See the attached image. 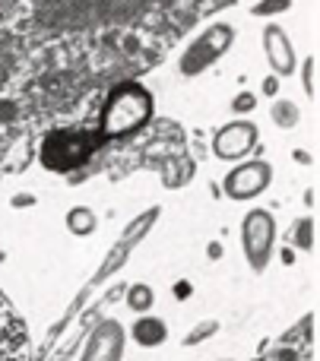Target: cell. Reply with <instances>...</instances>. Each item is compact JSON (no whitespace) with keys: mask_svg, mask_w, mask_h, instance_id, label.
<instances>
[{"mask_svg":"<svg viewBox=\"0 0 320 361\" xmlns=\"http://www.w3.org/2000/svg\"><path fill=\"white\" fill-rule=\"evenodd\" d=\"M152 114V99L143 86H121L118 92L108 99L105 111H101V133L105 137H124L130 130H140V127L149 121Z\"/></svg>","mask_w":320,"mask_h":361,"instance_id":"obj_2","label":"cell"},{"mask_svg":"<svg viewBox=\"0 0 320 361\" xmlns=\"http://www.w3.org/2000/svg\"><path fill=\"white\" fill-rule=\"evenodd\" d=\"M165 336V326L159 324V320H143V324L137 326V339L140 343H156V339Z\"/></svg>","mask_w":320,"mask_h":361,"instance_id":"obj_10","label":"cell"},{"mask_svg":"<svg viewBox=\"0 0 320 361\" xmlns=\"http://www.w3.org/2000/svg\"><path fill=\"white\" fill-rule=\"evenodd\" d=\"M289 4H292V0H264V4L254 6V13H260V16H270V13H276V10H289Z\"/></svg>","mask_w":320,"mask_h":361,"instance_id":"obj_13","label":"cell"},{"mask_svg":"<svg viewBox=\"0 0 320 361\" xmlns=\"http://www.w3.org/2000/svg\"><path fill=\"white\" fill-rule=\"evenodd\" d=\"M273 231L276 228H273L270 212H264V209L247 212V219H245V247H247V257H251L254 269L266 267L270 244H273Z\"/></svg>","mask_w":320,"mask_h":361,"instance_id":"obj_4","label":"cell"},{"mask_svg":"<svg viewBox=\"0 0 320 361\" xmlns=\"http://www.w3.org/2000/svg\"><path fill=\"white\" fill-rule=\"evenodd\" d=\"M273 118H276V124L279 127H295V121H298V108L292 105V102H279L276 108H273Z\"/></svg>","mask_w":320,"mask_h":361,"instance_id":"obj_11","label":"cell"},{"mask_svg":"<svg viewBox=\"0 0 320 361\" xmlns=\"http://www.w3.org/2000/svg\"><path fill=\"white\" fill-rule=\"evenodd\" d=\"M29 336L19 314L0 298V361H25Z\"/></svg>","mask_w":320,"mask_h":361,"instance_id":"obj_5","label":"cell"},{"mask_svg":"<svg viewBox=\"0 0 320 361\" xmlns=\"http://www.w3.org/2000/svg\"><path fill=\"white\" fill-rule=\"evenodd\" d=\"M149 288H146V286H137V288H133V292H130V307H137V311H146V307H149Z\"/></svg>","mask_w":320,"mask_h":361,"instance_id":"obj_12","label":"cell"},{"mask_svg":"<svg viewBox=\"0 0 320 361\" xmlns=\"http://www.w3.org/2000/svg\"><path fill=\"white\" fill-rule=\"evenodd\" d=\"M314 67H317V61L308 57V61H304V86H308L311 95H314Z\"/></svg>","mask_w":320,"mask_h":361,"instance_id":"obj_16","label":"cell"},{"mask_svg":"<svg viewBox=\"0 0 320 361\" xmlns=\"http://www.w3.org/2000/svg\"><path fill=\"white\" fill-rule=\"evenodd\" d=\"M232 38H235V32L228 29V25H213V29L207 32V35H200L194 44H190V51L181 57V70L184 73H200L207 63H213L219 54H226V48L232 44Z\"/></svg>","mask_w":320,"mask_h":361,"instance_id":"obj_3","label":"cell"},{"mask_svg":"<svg viewBox=\"0 0 320 361\" xmlns=\"http://www.w3.org/2000/svg\"><path fill=\"white\" fill-rule=\"evenodd\" d=\"M99 149V133L80 130V127H63L51 130L42 143V165L51 171H73Z\"/></svg>","mask_w":320,"mask_h":361,"instance_id":"obj_1","label":"cell"},{"mask_svg":"<svg viewBox=\"0 0 320 361\" xmlns=\"http://www.w3.org/2000/svg\"><path fill=\"white\" fill-rule=\"evenodd\" d=\"M270 184V165L266 162H251L245 169H235L226 178V193L232 200H251L257 197L264 187Z\"/></svg>","mask_w":320,"mask_h":361,"instance_id":"obj_7","label":"cell"},{"mask_svg":"<svg viewBox=\"0 0 320 361\" xmlns=\"http://www.w3.org/2000/svg\"><path fill=\"white\" fill-rule=\"evenodd\" d=\"M254 143H257V127L238 121V124H228L216 133L213 149L219 159H241L254 149Z\"/></svg>","mask_w":320,"mask_h":361,"instance_id":"obj_6","label":"cell"},{"mask_svg":"<svg viewBox=\"0 0 320 361\" xmlns=\"http://www.w3.org/2000/svg\"><path fill=\"white\" fill-rule=\"evenodd\" d=\"M254 105H257V99H254V95L251 92H241L238 95V99H235L232 102V108H235V111H251V108Z\"/></svg>","mask_w":320,"mask_h":361,"instance_id":"obj_14","label":"cell"},{"mask_svg":"<svg viewBox=\"0 0 320 361\" xmlns=\"http://www.w3.org/2000/svg\"><path fill=\"white\" fill-rule=\"evenodd\" d=\"M311 241H314V228H311V222H302L298 225V244H302V247H311Z\"/></svg>","mask_w":320,"mask_h":361,"instance_id":"obj_15","label":"cell"},{"mask_svg":"<svg viewBox=\"0 0 320 361\" xmlns=\"http://www.w3.org/2000/svg\"><path fill=\"white\" fill-rule=\"evenodd\" d=\"M264 44H266V57H270L273 70L283 73V76H289L292 67H295V51H292L289 35H285L279 25H270V29L264 32Z\"/></svg>","mask_w":320,"mask_h":361,"instance_id":"obj_8","label":"cell"},{"mask_svg":"<svg viewBox=\"0 0 320 361\" xmlns=\"http://www.w3.org/2000/svg\"><path fill=\"white\" fill-rule=\"evenodd\" d=\"M70 228L76 235H89V231H95V216L89 209H73L70 212Z\"/></svg>","mask_w":320,"mask_h":361,"instance_id":"obj_9","label":"cell"}]
</instances>
